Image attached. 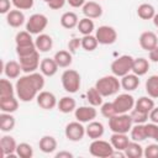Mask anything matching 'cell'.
I'll return each mask as SVG.
<instances>
[{
    "instance_id": "1",
    "label": "cell",
    "mask_w": 158,
    "mask_h": 158,
    "mask_svg": "<svg viewBox=\"0 0 158 158\" xmlns=\"http://www.w3.org/2000/svg\"><path fill=\"white\" fill-rule=\"evenodd\" d=\"M44 86V75L42 73H28L17 78L15 84V90L17 98L23 101L28 102L37 98L40 91H42Z\"/></svg>"
},
{
    "instance_id": "2",
    "label": "cell",
    "mask_w": 158,
    "mask_h": 158,
    "mask_svg": "<svg viewBox=\"0 0 158 158\" xmlns=\"http://www.w3.org/2000/svg\"><path fill=\"white\" fill-rule=\"evenodd\" d=\"M16 42V53L17 57H25L37 51L35 41L32 40V36L28 31H20L15 36Z\"/></svg>"
},
{
    "instance_id": "3",
    "label": "cell",
    "mask_w": 158,
    "mask_h": 158,
    "mask_svg": "<svg viewBox=\"0 0 158 158\" xmlns=\"http://www.w3.org/2000/svg\"><path fill=\"white\" fill-rule=\"evenodd\" d=\"M95 88L98 89V91L104 96H112L116 93H118L120 88H121V81L118 80V77L116 75H105L100 79L96 80L95 83Z\"/></svg>"
},
{
    "instance_id": "4",
    "label": "cell",
    "mask_w": 158,
    "mask_h": 158,
    "mask_svg": "<svg viewBox=\"0 0 158 158\" xmlns=\"http://www.w3.org/2000/svg\"><path fill=\"white\" fill-rule=\"evenodd\" d=\"M133 126L131 115L117 114L109 118V128L114 133H128Z\"/></svg>"
},
{
    "instance_id": "5",
    "label": "cell",
    "mask_w": 158,
    "mask_h": 158,
    "mask_svg": "<svg viewBox=\"0 0 158 158\" xmlns=\"http://www.w3.org/2000/svg\"><path fill=\"white\" fill-rule=\"evenodd\" d=\"M60 80L67 93L74 94L80 89V74L75 69H65L60 77Z\"/></svg>"
},
{
    "instance_id": "6",
    "label": "cell",
    "mask_w": 158,
    "mask_h": 158,
    "mask_svg": "<svg viewBox=\"0 0 158 158\" xmlns=\"http://www.w3.org/2000/svg\"><path fill=\"white\" fill-rule=\"evenodd\" d=\"M89 152L91 156L98 157V158H110L112 157L115 148L112 147L110 142L98 138V139H93V142L90 143Z\"/></svg>"
},
{
    "instance_id": "7",
    "label": "cell",
    "mask_w": 158,
    "mask_h": 158,
    "mask_svg": "<svg viewBox=\"0 0 158 158\" xmlns=\"http://www.w3.org/2000/svg\"><path fill=\"white\" fill-rule=\"evenodd\" d=\"M132 63H133V57L128 54L120 56L111 63V72L116 77H123L132 72Z\"/></svg>"
},
{
    "instance_id": "8",
    "label": "cell",
    "mask_w": 158,
    "mask_h": 158,
    "mask_svg": "<svg viewBox=\"0 0 158 158\" xmlns=\"http://www.w3.org/2000/svg\"><path fill=\"white\" fill-rule=\"evenodd\" d=\"M48 25V19L43 14H33L26 22V31L31 35H40L42 33Z\"/></svg>"
},
{
    "instance_id": "9",
    "label": "cell",
    "mask_w": 158,
    "mask_h": 158,
    "mask_svg": "<svg viewBox=\"0 0 158 158\" xmlns=\"http://www.w3.org/2000/svg\"><path fill=\"white\" fill-rule=\"evenodd\" d=\"M95 37L100 44H112L117 40V32L114 27L102 25L95 30Z\"/></svg>"
},
{
    "instance_id": "10",
    "label": "cell",
    "mask_w": 158,
    "mask_h": 158,
    "mask_svg": "<svg viewBox=\"0 0 158 158\" xmlns=\"http://www.w3.org/2000/svg\"><path fill=\"white\" fill-rule=\"evenodd\" d=\"M135 98L131 94H120L116 96V99L112 101L114 107L116 110V114H127L135 107Z\"/></svg>"
},
{
    "instance_id": "11",
    "label": "cell",
    "mask_w": 158,
    "mask_h": 158,
    "mask_svg": "<svg viewBox=\"0 0 158 158\" xmlns=\"http://www.w3.org/2000/svg\"><path fill=\"white\" fill-rule=\"evenodd\" d=\"M64 133H65V137H67L69 141H72V142L81 141L83 137L86 135V133H85V127L83 126V122H79V121L69 122V123L65 126Z\"/></svg>"
},
{
    "instance_id": "12",
    "label": "cell",
    "mask_w": 158,
    "mask_h": 158,
    "mask_svg": "<svg viewBox=\"0 0 158 158\" xmlns=\"http://www.w3.org/2000/svg\"><path fill=\"white\" fill-rule=\"evenodd\" d=\"M19 63L22 68V72H25L26 74L36 72V69H38L40 63H41L40 62V52L36 51L28 56L19 57Z\"/></svg>"
},
{
    "instance_id": "13",
    "label": "cell",
    "mask_w": 158,
    "mask_h": 158,
    "mask_svg": "<svg viewBox=\"0 0 158 158\" xmlns=\"http://www.w3.org/2000/svg\"><path fill=\"white\" fill-rule=\"evenodd\" d=\"M16 148H17V143H16V141H15V138L12 136L5 135V136L1 137V139H0V149H1V157L2 158L17 156L16 154Z\"/></svg>"
},
{
    "instance_id": "14",
    "label": "cell",
    "mask_w": 158,
    "mask_h": 158,
    "mask_svg": "<svg viewBox=\"0 0 158 158\" xmlns=\"http://www.w3.org/2000/svg\"><path fill=\"white\" fill-rule=\"evenodd\" d=\"M36 100H37V105H38L41 109H43V110H52V109H54V107L57 106V104H58L56 95H54L53 93L46 91V90L40 91V94L37 95Z\"/></svg>"
},
{
    "instance_id": "15",
    "label": "cell",
    "mask_w": 158,
    "mask_h": 158,
    "mask_svg": "<svg viewBox=\"0 0 158 158\" xmlns=\"http://www.w3.org/2000/svg\"><path fill=\"white\" fill-rule=\"evenodd\" d=\"M98 111L95 109V106H79L75 109L74 111V116L77 118V121L79 122H90L96 118Z\"/></svg>"
},
{
    "instance_id": "16",
    "label": "cell",
    "mask_w": 158,
    "mask_h": 158,
    "mask_svg": "<svg viewBox=\"0 0 158 158\" xmlns=\"http://www.w3.org/2000/svg\"><path fill=\"white\" fill-rule=\"evenodd\" d=\"M139 46L142 47V49L149 52L151 49H153L154 47L158 46V37L154 32L152 31H144L141 33L139 36Z\"/></svg>"
},
{
    "instance_id": "17",
    "label": "cell",
    "mask_w": 158,
    "mask_h": 158,
    "mask_svg": "<svg viewBox=\"0 0 158 158\" xmlns=\"http://www.w3.org/2000/svg\"><path fill=\"white\" fill-rule=\"evenodd\" d=\"M105 132V128H104V125L99 121H90L88 122V126L85 127V133L89 138L91 139H98V138H101L102 135Z\"/></svg>"
},
{
    "instance_id": "18",
    "label": "cell",
    "mask_w": 158,
    "mask_h": 158,
    "mask_svg": "<svg viewBox=\"0 0 158 158\" xmlns=\"http://www.w3.org/2000/svg\"><path fill=\"white\" fill-rule=\"evenodd\" d=\"M83 14L89 19H99L102 15V7L96 1H88L83 5Z\"/></svg>"
},
{
    "instance_id": "19",
    "label": "cell",
    "mask_w": 158,
    "mask_h": 158,
    "mask_svg": "<svg viewBox=\"0 0 158 158\" xmlns=\"http://www.w3.org/2000/svg\"><path fill=\"white\" fill-rule=\"evenodd\" d=\"M6 22H7L9 26H11L14 28H17V27H20V26L23 25V22H25V15L19 9L10 10L6 14Z\"/></svg>"
},
{
    "instance_id": "20",
    "label": "cell",
    "mask_w": 158,
    "mask_h": 158,
    "mask_svg": "<svg viewBox=\"0 0 158 158\" xmlns=\"http://www.w3.org/2000/svg\"><path fill=\"white\" fill-rule=\"evenodd\" d=\"M58 64L54 58H43L40 63V70L44 77H53L58 70Z\"/></svg>"
},
{
    "instance_id": "21",
    "label": "cell",
    "mask_w": 158,
    "mask_h": 158,
    "mask_svg": "<svg viewBox=\"0 0 158 158\" xmlns=\"http://www.w3.org/2000/svg\"><path fill=\"white\" fill-rule=\"evenodd\" d=\"M130 138L127 136V133H114L110 137V143L112 144V147L115 148V151H125V148L128 146L130 143Z\"/></svg>"
},
{
    "instance_id": "22",
    "label": "cell",
    "mask_w": 158,
    "mask_h": 158,
    "mask_svg": "<svg viewBox=\"0 0 158 158\" xmlns=\"http://www.w3.org/2000/svg\"><path fill=\"white\" fill-rule=\"evenodd\" d=\"M35 44H36V48L38 52H48L52 49L53 47V40L49 35H46V33H40L37 36V38L35 40Z\"/></svg>"
},
{
    "instance_id": "23",
    "label": "cell",
    "mask_w": 158,
    "mask_h": 158,
    "mask_svg": "<svg viewBox=\"0 0 158 158\" xmlns=\"http://www.w3.org/2000/svg\"><path fill=\"white\" fill-rule=\"evenodd\" d=\"M4 74L9 79H17L20 78V73L22 72V68L19 62L16 60H9L4 64Z\"/></svg>"
},
{
    "instance_id": "24",
    "label": "cell",
    "mask_w": 158,
    "mask_h": 158,
    "mask_svg": "<svg viewBox=\"0 0 158 158\" xmlns=\"http://www.w3.org/2000/svg\"><path fill=\"white\" fill-rule=\"evenodd\" d=\"M120 81H121V88L123 90L132 91V90H135V89L138 88V85H139V77L136 75V74H133V73L132 74L128 73V74L121 77V80Z\"/></svg>"
},
{
    "instance_id": "25",
    "label": "cell",
    "mask_w": 158,
    "mask_h": 158,
    "mask_svg": "<svg viewBox=\"0 0 158 158\" xmlns=\"http://www.w3.org/2000/svg\"><path fill=\"white\" fill-rule=\"evenodd\" d=\"M57 139L53 136H43L38 142V147L43 153H53L57 149Z\"/></svg>"
},
{
    "instance_id": "26",
    "label": "cell",
    "mask_w": 158,
    "mask_h": 158,
    "mask_svg": "<svg viewBox=\"0 0 158 158\" xmlns=\"http://www.w3.org/2000/svg\"><path fill=\"white\" fill-rule=\"evenodd\" d=\"M149 69V62L148 59L141 57V58H133V63H132V73L142 77L144 75Z\"/></svg>"
},
{
    "instance_id": "27",
    "label": "cell",
    "mask_w": 158,
    "mask_h": 158,
    "mask_svg": "<svg viewBox=\"0 0 158 158\" xmlns=\"http://www.w3.org/2000/svg\"><path fill=\"white\" fill-rule=\"evenodd\" d=\"M53 58H54V60H56V63L58 64L59 68H67L73 62L72 53L69 51H65V49H60V51L56 52Z\"/></svg>"
},
{
    "instance_id": "28",
    "label": "cell",
    "mask_w": 158,
    "mask_h": 158,
    "mask_svg": "<svg viewBox=\"0 0 158 158\" xmlns=\"http://www.w3.org/2000/svg\"><path fill=\"white\" fill-rule=\"evenodd\" d=\"M78 22H79V19H78L77 14L73 11H67L60 16V25H62V27H64L67 30H72V28L77 27Z\"/></svg>"
},
{
    "instance_id": "29",
    "label": "cell",
    "mask_w": 158,
    "mask_h": 158,
    "mask_svg": "<svg viewBox=\"0 0 158 158\" xmlns=\"http://www.w3.org/2000/svg\"><path fill=\"white\" fill-rule=\"evenodd\" d=\"M57 107L60 112L63 114H69L72 111H75L77 109V101L72 98V96H63L62 99H59Z\"/></svg>"
},
{
    "instance_id": "30",
    "label": "cell",
    "mask_w": 158,
    "mask_h": 158,
    "mask_svg": "<svg viewBox=\"0 0 158 158\" xmlns=\"http://www.w3.org/2000/svg\"><path fill=\"white\" fill-rule=\"evenodd\" d=\"M143 147L139 144V142H136V141H132L128 143V146L125 148L123 153L126 157L128 158H141L143 157Z\"/></svg>"
},
{
    "instance_id": "31",
    "label": "cell",
    "mask_w": 158,
    "mask_h": 158,
    "mask_svg": "<svg viewBox=\"0 0 158 158\" xmlns=\"http://www.w3.org/2000/svg\"><path fill=\"white\" fill-rule=\"evenodd\" d=\"M19 109V100L15 96L0 99V110L1 112H9L12 114Z\"/></svg>"
},
{
    "instance_id": "32",
    "label": "cell",
    "mask_w": 158,
    "mask_h": 158,
    "mask_svg": "<svg viewBox=\"0 0 158 158\" xmlns=\"http://www.w3.org/2000/svg\"><path fill=\"white\" fill-rule=\"evenodd\" d=\"M153 107H154V101L151 96H141L135 102V109L142 112H146V114H149Z\"/></svg>"
},
{
    "instance_id": "33",
    "label": "cell",
    "mask_w": 158,
    "mask_h": 158,
    "mask_svg": "<svg viewBox=\"0 0 158 158\" xmlns=\"http://www.w3.org/2000/svg\"><path fill=\"white\" fill-rule=\"evenodd\" d=\"M15 117L9 112H1L0 115V130L2 132H10L15 127Z\"/></svg>"
},
{
    "instance_id": "34",
    "label": "cell",
    "mask_w": 158,
    "mask_h": 158,
    "mask_svg": "<svg viewBox=\"0 0 158 158\" xmlns=\"http://www.w3.org/2000/svg\"><path fill=\"white\" fill-rule=\"evenodd\" d=\"M131 139L136 141V142H142L147 138V132H146V125L144 123H136L135 126H132L131 131Z\"/></svg>"
},
{
    "instance_id": "35",
    "label": "cell",
    "mask_w": 158,
    "mask_h": 158,
    "mask_svg": "<svg viewBox=\"0 0 158 158\" xmlns=\"http://www.w3.org/2000/svg\"><path fill=\"white\" fill-rule=\"evenodd\" d=\"M146 93L152 99H158V75H151L146 80Z\"/></svg>"
},
{
    "instance_id": "36",
    "label": "cell",
    "mask_w": 158,
    "mask_h": 158,
    "mask_svg": "<svg viewBox=\"0 0 158 158\" xmlns=\"http://www.w3.org/2000/svg\"><path fill=\"white\" fill-rule=\"evenodd\" d=\"M137 15L142 20H152L156 15V9L151 4H141L137 7Z\"/></svg>"
},
{
    "instance_id": "37",
    "label": "cell",
    "mask_w": 158,
    "mask_h": 158,
    "mask_svg": "<svg viewBox=\"0 0 158 158\" xmlns=\"http://www.w3.org/2000/svg\"><path fill=\"white\" fill-rule=\"evenodd\" d=\"M15 93H16L15 86H14L12 83L9 80V78L0 80V99L15 96Z\"/></svg>"
},
{
    "instance_id": "38",
    "label": "cell",
    "mask_w": 158,
    "mask_h": 158,
    "mask_svg": "<svg viewBox=\"0 0 158 158\" xmlns=\"http://www.w3.org/2000/svg\"><path fill=\"white\" fill-rule=\"evenodd\" d=\"M78 30L79 32L85 36V35H91V32L95 30V25H94V21L89 17H83L81 20H79L78 22Z\"/></svg>"
},
{
    "instance_id": "39",
    "label": "cell",
    "mask_w": 158,
    "mask_h": 158,
    "mask_svg": "<svg viewBox=\"0 0 158 158\" xmlns=\"http://www.w3.org/2000/svg\"><path fill=\"white\" fill-rule=\"evenodd\" d=\"M102 95L98 91V89L95 86L90 88L86 91V100L91 106H101L102 105Z\"/></svg>"
},
{
    "instance_id": "40",
    "label": "cell",
    "mask_w": 158,
    "mask_h": 158,
    "mask_svg": "<svg viewBox=\"0 0 158 158\" xmlns=\"http://www.w3.org/2000/svg\"><path fill=\"white\" fill-rule=\"evenodd\" d=\"M98 44H99V42H98L96 37L93 36V35H85V36H83V38H81V47H83L84 51H86V52H93V51H95L96 47H98Z\"/></svg>"
},
{
    "instance_id": "41",
    "label": "cell",
    "mask_w": 158,
    "mask_h": 158,
    "mask_svg": "<svg viewBox=\"0 0 158 158\" xmlns=\"http://www.w3.org/2000/svg\"><path fill=\"white\" fill-rule=\"evenodd\" d=\"M16 154L20 158H31L33 156V148L31 144H28L26 142L19 143L17 148H16Z\"/></svg>"
},
{
    "instance_id": "42",
    "label": "cell",
    "mask_w": 158,
    "mask_h": 158,
    "mask_svg": "<svg viewBox=\"0 0 158 158\" xmlns=\"http://www.w3.org/2000/svg\"><path fill=\"white\" fill-rule=\"evenodd\" d=\"M130 115H131V118H132L133 125H136V123H146V121L149 118L148 117L149 114H146V112H142L139 110H136L135 107L131 110V114Z\"/></svg>"
},
{
    "instance_id": "43",
    "label": "cell",
    "mask_w": 158,
    "mask_h": 158,
    "mask_svg": "<svg viewBox=\"0 0 158 158\" xmlns=\"http://www.w3.org/2000/svg\"><path fill=\"white\" fill-rule=\"evenodd\" d=\"M100 111H101V115H102L104 117H106V118H110V117L117 115L112 102H102Z\"/></svg>"
},
{
    "instance_id": "44",
    "label": "cell",
    "mask_w": 158,
    "mask_h": 158,
    "mask_svg": "<svg viewBox=\"0 0 158 158\" xmlns=\"http://www.w3.org/2000/svg\"><path fill=\"white\" fill-rule=\"evenodd\" d=\"M146 158H158V143H151L143 149Z\"/></svg>"
},
{
    "instance_id": "45",
    "label": "cell",
    "mask_w": 158,
    "mask_h": 158,
    "mask_svg": "<svg viewBox=\"0 0 158 158\" xmlns=\"http://www.w3.org/2000/svg\"><path fill=\"white\" fill-rule=\"evenodd\" d=\"M146 125V132H147V138H152V139H157L158 137V123L154 122H149V123H144Z\"/></svg>"
},
{
    "instance_id": "46",
    "label": "cell",
    "mask_w": 158,
    "mask_h": 158,
    "mask_svg": "<svg viewBox=\"0 0 158 158\" xmlns=\"http://www.w3.org/2000/svg\"><path fill=\"white\" fill-rule=\"evenodd\" d=\"M11 2L19 10H30L33 6L35 0H11Z\"/></svg>"
},
{
    "instance_id": "47",
    "label": "cell",
    "mask_w": 158,
    "mask_h": 158,
    "mask_svg": "<svg viewBox=\"0 0 158 158\" xmlns=\"http://www.w3.org/2000/svg\"><path fill=\"white\" fill-rule=\"evenodd\" d=\"M81 46V38H78V37H74L72 38L69 42H68V49L70 53H75L79 47Z\"/></svg>"
},
{
    "instance_id": "48",
    "label": "cell",
    "mask_w": 158,
    "mask_h": 158,
    "mask_svg": "<svg viewBox=\"0 0 158 158\" xmlns=\"http://www.w3.org/2000/svg\"><path fill=\"white\" fill-rule=\"evenodd\" d=\"M49 9L52 10H59L64 6V4L67 2V0H43Z\"/></svg>"
},
{
    "instance_id": "49",
    "label": "cell",
    "mask_w": 158,
    "mask_h": 158,
    "mask_svg": "<svg viewBox=\"0 0 158 158\" xmlns=\"http://www.w3.org/2000/svg\"><path fill=\"white\" fill-rule=\"evenodd\" d=\"M12 2L10 0H0V12L1 14H7L10 11Z\"/></svg>"
},
{
    "instance_id": "50",
    "label": "cell",
    "mask_w": 158,
    "mask_h": 158,
    "mask_svg": "<svg viewBox=\"0 0 158 158\" xmlns=\"http://www.w3.org/2000/svg\"><path fill=\"white\" fill-rule=\"evenodd\" d=\"M148 117H149L151 122L158 123V107H156V106H154V107H153V109L151 110V112H149Z\"/></svg>"
},
{
    "instance_id": "51",
    "label": "cell",
    "mask_w": 158,
    "mask_h": 158,
    "mask_svg": "<svg viewBox=\"0 0 158 158\" xmlns=\"http://www.w3.org/2000/svg\"><path fill=\"white\" fill-rule=\"evenodd\" d=\"M148 56H149V59L154 63H158V46L154 47L153 49H151L148 52Z\"/></svg>"
},
{
    "instance_id": "52",
    "label": "cell",
    "mask_w": 158,
    "mask_h": 158,
    "mask_svg": "<svg viewBox=\"0 0 158 158\" xmlns=\"http://www.w3.org/2000/svg\"><path fill=\"white\" fill-rule=\"evenodd\" d=\"M73 153L68 152V151H60L58 153H56V158H73Z\"/></svg>"
},
{
    "instance_id": "53",
    "label": "cell",
    "mask_w": 158,
    "mask_h": 158,
    "mask_svg": "<svg viewBox=\"0 0 158 158\" xmlns=\"http://www.w3.org/2000/svg\"><path fill=\"white\" fill-rule=\"evenodd\" d=\"M67 2L72 6V7H80L85 4V0H67Z\"/></svg>"
},
{
    "instance_id": "54",
    "label": "cell",
    "mask_w": 158,
    "mask_h": 158,
    "mask_svg": "<svg viewBox=\"0 0 158 158\" xmlns=\"http://www.w3.org/2000/svg\"><path fill=\"white\" fill-rule=\"evenodd\" d=\"M152 20H153L154 26H156V27H158V14H156V15H154V17H153Z\"/></svg>"
},
{
    "instance_id": "55",
    "label": "cell",
    "mask_w": 158,
    "mask_h": 158,
    "mask_svg": "<svg viewBox=\"0 0 158 158\" xmlns=\"http://www.w3.org/2000/svg\"><path fill=\"white\" fill-rule=\"evenodd\" d=\"M156 141H157V143H158V137H157V139H156Z\"/></svg>"
}]
</instances>
